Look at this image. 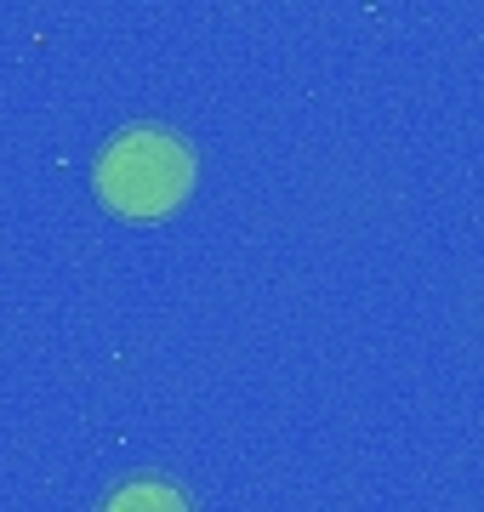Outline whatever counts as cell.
<instances>
[{
    "label": "cell",
    "mask_w": 484,
    "mask_h": 512,
    "mask_svg": "<svg viewBox=\"0 0 484 512\" xmlns=\"http://www.w3.org/2000/svg\"><path fill=\"white\" fill-rule=\"evenodd\" d=\"M188 188H194V154L171 131H154V126L126 131L97 160V194H103V205L131 222L171 217L188 200Z\"/></svg>",
    "instance_id": "obj_1"
},
{
    "label": "cell",
    "mask_w": 484,
    "mask_h": 512,
    "mask_svg": "<svg viewBox=\"0 0 484 512\" xmlns=\"http://www.w3.org/2000/svg\"><path fill=\"white\" fill-rule=\"evenodd\" d=\"M103 512H194L188 507V495L171 484V478H126L120 490L103 501Z\"/></svg>",
    "instance_id": "obj_2"
}]
</instances>
